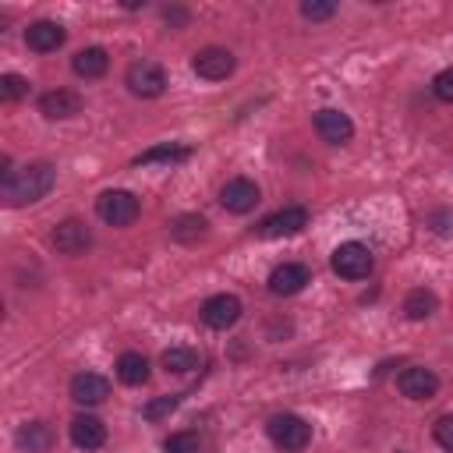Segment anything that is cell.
Here are the masks:
<instances>
[{
  "mask_svg": "<svg viewBox=\"0 0 453 453\" xmlns=\"http://www.w3.org/2000/svg\"><path fill=\"white\" fill-rule=\"evenodd\" d=\"M57 180V170L50 163H25L18 170H11L7 177H0V198L4 205L18 209V205H32L39 202L42 195H50Z\"/></svg>",
  "mask_w": 453,
  "mask_h": 453,
  "instance_id": "cell-1",
  "label": "cell"
},
{
  "mask_svg": "<svg viewBox=\"0 0 453 453\" xmlns=\"http://www.w3.org/2000/svg\"><path fill=\"white\" fill-rule=\"evenodd\" d=\"M265 432H269V439H273L283 453H301V449L311 442V425H308L304 418L290 414V411L273 414L269 425H265Z\"/></svg>",
  "mask_w": 453,
  "mask_h": 453,
  "instance_id": "cell-2",
  "label": "cell"
},
{
  "mask_svg": "<svg viewBox=\"0 0 453 453\" xmlns=\"http://www.w3.org/2000/svg\"><path fill=\"white\" fill-rule=\"evenodd\" d=\"M124 85H127V92L131 96H138V99H159L163 92H166V71L156 64V60H134L131 67H127V74H124Z\"/></svg>",
  "mask_w": 453,
  "mask_h": 453,
  "instance_id": "cell-3",
  "label": "cell"
},
{
  "mask_svg": "<svg viewBox=\"0 0 453 453\" xmlns=\"http://www.w3.org/2000/svg\"><path fill=\"white\" fill-rule=\"evenodd\" d=\"M96 212H99V219L110 223V226H131V223L138 219L142 205H138V198H134L131 191L110 188V191H103V195L96 198Z\"/></svg>",
  "mask_w": 453,
  "mask_h": 453,
  "instance_id": "cell-4",
  "label": "cell"
},
{
  "mask_svg": "<svg viewBox=\"0 0 453 453\" xmlns=\"http://www.w3.org/2000/svg\"><path fill=\"white\" fill-rule=\"evenodd\" d=\"M329 265H333V273L343 276V280H365V276L372 273L375 258H372V251H368L361 241H343V244L333 251Z\"/></svg>",
  "mask_w": 453,
  "mask_h": 453,
  "instance_id": "cell-5",
  "label": "cell"
},
{
  "mask_svg": "<svg viewBox=\"0 0 453 453\" xmlns=\"http://www.w3.org/2000/svg\"><path fill=\"white\" fill-rule=\"evenodd\" d=\"M304 226H308V209H304V205H283V209H276L273 216H265V219L258 223V237H265V241L294 237V234H301Z\"/></svg>",
  "mask_w": 453,
  "mask_h": 453,
  "instance_id": "cell-6",
  "label": "cell"
},
{
  "mask_svg": "<svg viewBox=\"0 0 453 453\" xmlns=\"http://www.w3.org/2000/svg\"><path fill=\"white\" fill-rule=\"evenodd\" d=\"M234 67H237V57L230 50H223V46H205V50H198L191 57V71L198 78H205V81H223V78L234 74Z\"/></svg>",
  "mask_w": 453,
  "mask_h": 453,
  "instance_id": "cell-7",
  "label": "cell"
},
{
  "mask_svg": "<svg viewBox=\"0 0 453 453\" xmlns=\"http://www.w3.org/2000/svg\"><path fill=\"white\" fill-rule=\"evenodd\" d=\"M258 198H262V191H258V184L251 180V177H230L223 188H219V205L226 209V212H251L255 205H258Z\"/></svg>",
  "mask_w": 453,
  "mask_h": 453,
  "instance_id": "cell-8",
  "label": "cell"
},
{
  "mask_svg": "<svg viewBox=\"0 0 453 453\" xmlns=\"http://www.w3.org/2000/svg\"><path fill=\"white\" fill-rule=\"evenodd\" d=\"M315 131L322 142L329 145H347L354 138V120L343 113V110H333V106H322L315 110Z\"/></svg>",
  "mask_w": 453,
  "mask_h": 453,
  "instance_id": "cell-9",
  "label": "cell"
},
{
  "mask_svg": "<svg viewBox=\"0 0 453 453\" xmlns=\"http://www.w3.org/2000/svg\"><path fill=\"white\" fill-rule=\"evenodd\" d=\"M53 248H57L60 255L78 258V255H85V251L92 248V230H88L81 219H64V223H57V230H53Z\"/></svg>",
  "mask_w": 453,
  "mask_h": 453,
  "instance_id": "cell-10",
  "label": "cell"
},
{
  "mask_svg": "<svg viewBox=\"0 0 453 453\" xmlns=\"http://www.w3.org/2000/svg\"><path fill=\"white\" fill-rule=\"evenodd\" d=\"M396 386L407 400H432L439 393V375L432 368H421V365H411L396 375Z\"/></svg>",
  "mask_w": 453,
  "mask_h": 453,
  "instance_id": "cell-11",
  "label": "cell"
},
{
  "mask_svg": "<svg viewBox=\"0 0 453 453\" xmlns=\"http://www.w3.org/2000/svg\"><path fill=\"white\" fill-rule=\"evenodd\" d=\"M81 96L71 92V88H50L39 96V113L46 120H67V117H78L81 113Z\"/></svg>",
  "mask_w": 453,
  "mask_h": 453,
  "instance_id": "cell-12",
  "label": "cell"
},
{
  "mask_svg": "<svg viewBox=\"0 0 453 453\" xmlns=\"http://www.w3.org/2000/svg\"><path fill=\"white\" fill-rule=\"evenodd\" d=\"M308 283H311V269L301 265V262H283V265H276V269L269 273V290H273L276 297H290V294L304 290Z\"/></svg>",
  "mask_w": 453,
  "mask_h": 453,
  "instance_id": "cell-13",
  "label": "cell"
},
{
  "mask_svg": "<svg viewBox=\"0 0 453 453\" xmlns=\"http://www.w3.org/2000/svg\"><path fill=\"white\" fill-rule=\"evenodd\" d=\"M237 319H241V301L234 294H212L202 304V322L209 329H230Z\"/></svg>",
  "mask_w": 453,
  "mask_h": 453,
  "instance_id": "cell-14",
  "label": "cell"
},
{
  "mask_svg": "<svg viewBox=\"0 0 453 453\" xmlns=\"http://www.w3.org/2000/svg\"><path fill=\"white\" fill-rule=\"evenodd\" d=\"M110 396V379L99 375V372H78L71 379V400L81 403V407H92V403H103Z\"/></svg>",
  "mask_w": 453,
  "mask_h": 453,
  "instance_id": "cell-15",
  "label": "cell"
},
{
  "mask_svg": "<svg viewBox=\"0 0 453 453\" xmlns=\"http://www.w3.org/2000/svg\"><path fill=\"white\" fill-rule=\"evenodd\" d=\"M64 39H67V32H64L60 21H32V25L25 28V42H28V50H35V53H53V50L64 46Z\"/></svg>",
  "mask_w": 453,
  "mask_h": 453,
  "instance_id": "cell-16",
  "label": "cell"
},
{
  "mask_svg": "<svg viewBox=\"0 0 453 453\" xmlns=\"http://www.w3.org/2000/svg\"><path fill=\"white\" fill-rule=\"evenodd\" d=\"M71 442L78 446V449H99L103 442H106V425L96 418V414H78V418H71Z\"/></svg>",
  "mask_w": 453,
  "mask_h": 453,
  "instance_id": "cell-17",
  "label": "cell"
},
{
  "mask_svg": "<svg viewBox=\"0 0 453 453\" xmlns=\"http://www.w3.org/2000/svg\"><path fill=\"white\" fill-rule=\"evenodd\" d=\"M106 67H110V53H106L103 46H85V50H78V53L71 57V71H74L78 78H85V81L103 78Z\"/></svg>",
  "mask_w": 453,
  "mask_h": 453,
  "instance_id": "cell-18",
  "label": "cell"
},
{
  "mask_svg": "<svg viewBox=\"0 0 453 453\" xmlns=\"http://www.w3.org/2000/svg\"><path fill=\"white\" fill-rule=\"evenodd\" d=\"M117 379L124 386H145L149 382V357L138 350H124L117 357Z\"/></svg>",
  "mask_w": 453,
  "mask_h": 453,
  "instance_id": "cell-19",
  "label": "cell"
},
{
  "mask_svg": "<svg viewBox=\"0 0 453 453\" xmlns=\"http://www.w3.org/2000/svg\"><path fill=\"white\" fill-rule=\"evenodd\" d=\"M14 439H18V446H21L25 453H50V446H53V432H50V425H42V421L21 425Z\"/></svg>",
  "mask_w": 453,
  "mask_h": 453,
  "instance_id": "cell-20",
  "label": "cell"
},
{
  "mask_svg": "<svg viewBox=\"0 0 453 453\" xmlns=\"http://www.w3.org/2000/svg\"><path fill=\"white\" fill-rule=\"evenodd\" d=\"M205 230H209V223H205V216H198V212H184V216H177V219L170 223V237L180 241V244L202 241Z\"/></svg>",
  "mask_w": 453,
  "mask_h": 453,
  "instance_id": "cell-21",
  "label": "cell"
},
{
  "mask_svg": "<svg viewBox=\"0 0 453 453\" xmlns=\"http://www.w3.org/2000/svg\"><path fill=\"white\" fill-rule=\"evenodd\" d=\"M435 308H439V297H435L428 287H414V290L403 297V315H407V319H414V322H421V319L435 315Z\"/></svg>",
  "mask_w": 453,
  "mask_h": 453,
  "instance_id": "cell-22",
  "label": "cell"
},
{
  "mask_svg": "<svg viewBox=\"0 0 453 453\" xmlns=\"http://www.w3.org/2000/svg\"><path fill=\"white\" fill-rule=\"evenodd\" d=\"M159 361H163V368L173 372V375H188V372H195V368L202 365L198 350H191V347H166Z\"/></svg>",
  "mask_w": 453,
  "mask_h": 453,
  "instance_id": "cell-23",
  "label": "cell"
},
{
  "mask_svg": "<svg viewBox=\"0 0 453 453\" xmlns=\"http://www.w3.org/2000/svg\"><path fill=\"white\" fill-rule=\"evenodd\" d=\"M184 159H191L188 145H156V149H145L142 156H134L138 166H149V163H184Z\"/></svg>",
  "mask_w": 453,
  "mask_h": 453,
  "instance_id": "cell-24",
  "label": "cell"
},
{
  "mask_svg": "<svg viewBox=\"0 0 453 453\" xmlns=\"http://www.w3.org/2000/svg\"><path fill=\"white\" fill-rule=\"evenodd\" d=\"M163 449H166V453H202L205 442H202L198 432H173V435L163 442Z\"/></svg>",
  "mask_w": 453,
  "mask_h": 453,
  "instance_id": "cell-25",
  "label": "cell"
},
{
  "mask_svg": "<svg viewBox=\"0 0 453 453\" xmlns=\"http://www.w3.org/2000/svg\"><path fill=\"white\" fill-rule=\"evenodd\" d=\"M21 96H28V81L21 74H0V99L4 103H18Z\"/></svg>",
  "mask_w": 453,
  "mask_h": 453,
  "instance_id": "cell-26",
  "label": "cell"
},
{
  "mask_svg": "<svg viewBox=\"0 0 453 453\" xmlns=\"http://www.w3.org/2000/svg\"><path fill=\"white\" fill-rule=\"evenodd\" d=\"M177 403H180V396H156V400H149L145 407H142V418L145 421H159V418H166L170 411H177Z\"/></svg>",
  "mask_w": 453,
  "mask_h": 453,
  "instance_id": "cell-27",
  "label": "cell"
},
{
  "mask_svg": "<svg viewBox=\"0 0 453 453\" xmlns=\"http://www.w3.org/2000/svg\"><path fill=\"white\" fill-rule=\"evenodd\" d=\"M301 14H304L308 21H329V18L336 14V4H333V0H304V4H301Z\"/></svg>",
  "mask_w": 453,
  "mask_h": 453,
  "instance_id": "cell-28",
  "label": "cell"
},
{
  "mask_svg": "<svg viewBox=\"0 0 453 453\" xmlns=\"http://www.w3.org/2000/svg\"><path fill=\"white\" fill-rule=\"evenodd\" d=\"M432 435H435V442H439L446 453H453V414H442V418H435V425H432Z\"/></svg>",
  "mask_w": 453,
  "mask_h": 453,
  "instance_id": "cell-29",
  "label": "cell"
},
{
  "mask_svg": "<svg viewBox=\"0 0 453 453\" xmlns=\"http://www.w3.org/2000/svg\"><path fill=\"white\" fill-rule=\"evenodd\" d=\"M432 92H435V99L453 103V67H442V71L432 78Z\"/></svg>",
  "mask_w": 453,
  "mask_h": 453,
  "instance_id": "cell-30",
  "label": "cell"
},
{
  "mask_svg": "<svg viewBox=\"0 0 453 453\" xmlns=\"http://www.w3.org/2000/svg\"><path fill=\"white\" fill-rule=\"evenodd\" d=\"M163 18H166V25H173V28H184V25H188V11H184V7H166Z\"/></svg>",
  "mask_w": 453,
  "mask_h": 453,
  "instance_id": "cell-31",
  "label": "cell"
},
{
  "mask_svg": "<svg viewBox=\"0 0 453 453\" xmlns=\"http://www.w3.org/2000/svg\"><path fill=\"white\" fill-rule=\"evenodd\" d=\"M432 223H435V230H439V234H449V230H453V216H449V212H435V216H432Z\"/></svg>",
  "mask_w": 453,
  "mask_h": 453,
  "instance_id": "cell-32",
  "label": "cell"
},
{
  "mask_svg": "<svg viewBox=\"0 0 453 453\" xmlns=\"http://www.w3.org/2000/svg\"><path fill=\"white\" fill-rule=\"evenodd\" d=\"M124 7L127 11H138V7H145V0H124Z\"/></svg>",
  "mask_w": 453,
  "mask_h": 453,
  "instance_id": "cell-33",
  "label": "cell"
}]
</instances>
